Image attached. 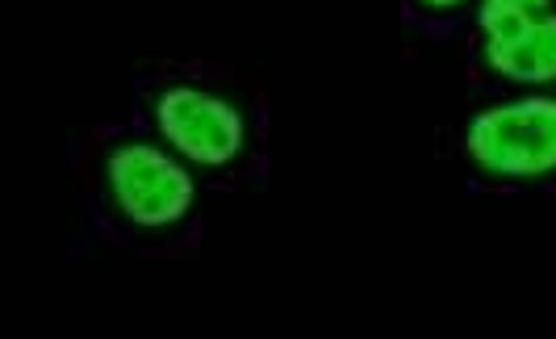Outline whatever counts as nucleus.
Listing matches in <instances>:
<instances>
[{
  "instance_id": "4",
  "label": "nucleus",
  "mask_w": 556,
  "mask_h": 339,
  "mask_svg": "<svg viewBox=\"0 0 556 339\" xmlns=\"http://www.w3.org/2000/svg\"><path fill=\"white\" fill-rule=\"evenodd\" d=\"M155 126L185 160L201 168H226L243 151V117L239 110L193 85H172L155 101Z\"/></svg>"
},
{
  "instance_id": "5",
  "label": "nucleus",
  "mask_w": 556,
  "mask_h": 339,
  "mask_svg": "<svg viewBox=\"0 0 556 339\" xmlns=\"http://www.w3.org/2000/svg\"><path fill=\"white\" fill-rule=\"evenodd\" d=\"M422 4H427V9H456L460 0H422Z\"/></svg>"
},
{
  "instance_id": "3",
  "label": "nucleus",
  "mask_w": 556,
  "mask_h": 339,
  "mask_svg": "<svg viewBox=\"0 0 556 339\" xmlns=\"http://www.w3.org/2000/svg\"><path fill=\"white\" fill-rule=\"evenodd\" d=\"M485 63L519 85L556 80V0H485L477 13Z\"/></svg>"
},
{
  "instance_id": "1",
  "label": "nucleus",
  "mask_w": 556,
  "mask_h": 339,
  "mask_svg": "<svg viewBox=\"0 0 556 339\" xmlns=\"http://www.w3.org/2000/svg\"><path fill=\"white\" fill-rule=\"evenodd\" d=\"M465 151L481 172L540 180L556 172V97H519L481 110L465 126Z\"/></svg>"
},
{
  "instance_id": "2",
  "label": "nucleus",
  "mask_w": 556,
  "mask_h": 339,
  "mask_svg": "<svg viewBox=\"0 0 556 339\" xmlns=\"http://www.w3.org/2000/svg\"><path fill=\"white\" fill-rule=\"evenodd\" d=\"M113 205L142 230L176 226L197 201L193 176L180 168L164 147L151 142H122L105 164Z\"/></svg>"
}]
</instances>
